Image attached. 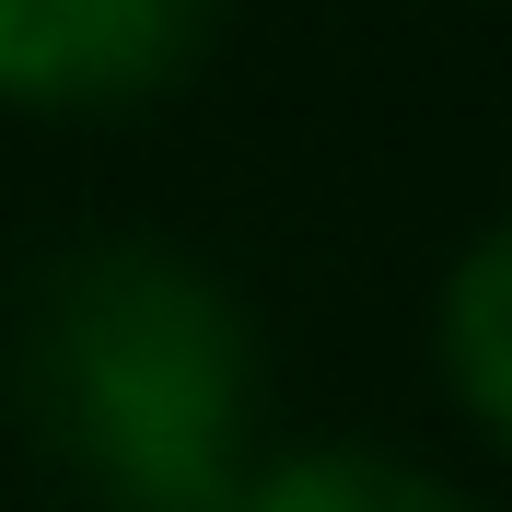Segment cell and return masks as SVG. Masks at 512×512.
Listing matches in <instances>:
<instances>
[{"mask_svg": "<svg viewBox=\"0 0 512 512\" xmlns=\"http://www.w3.org/2000/svg\"><path fill=\"white\" fill-rule=\"evenodd\" d=\"M0 396L35 466L94 512H222L268 454V350L245 291L175 233H70L12 303Z\"/></svg>", "mask_w": 512, "mask_h": 512, "instance_id": "1", "label": "cell"}, {"mask_svg": "<svg viewBox=\"0 0 512 512\" xmlns=\"http://www.w3.org/2000/svg\"><path fill=\"white\" fill-rule=\"evenodd\" d=\"M233 0H0V117L105 128L187 94Z\"/></svg>", "mask_w": 512, "mask_h": 512, "instance_id": "2", "label": "cell"}, {"mask_svg": "<svg viewBox=\"0 0 512 512\" xmlns=\"http://www.w3.org/2000/svg\"><path fill=\"white\" fill-rule=\"evenodd\" d=\"M431 373L443 408L512 466V210L478 222L431 280Z\"/></svg>", "mask_w": 512, "mask_h": 512, "instance_id": "3", "label": "cell"}, {"mask_svg": "<svg viewBox=\"0 0 512 512\" xmlns=\"http://www.w3.org/2000/svg\"><path fill=\"white\" fill-rule=\"evenodd\" d=\"M222 512H478V501H466V478H443L396 443L315 431V443H268Z\"/></svg>", "mask_w": 512, "mask_h": 512, "instance_id": "4", "label": "cell"}]
</instances>
